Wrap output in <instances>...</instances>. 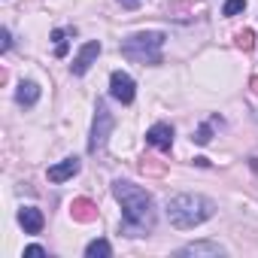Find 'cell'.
Masks as SVG:
<instances>
[{"label": "cell", "instance_id": "cell-1", "mask_svg": "<svg viewBox=\"0 0 258 258\" xmlns=\"http://www.w3.org/2000/svg\"><path fill=\"white\" fill-rule=\"evenodd\" d=\"M112 198L121 204V234L124 237H143L155 228V201L146 188L127 182V179H115L112 182Z\"/></svg>", "mask_w": 258, "mask_h": 258}, {"label": "cell", "instance_id": "cell-2", "mask_svg": "<svg viewBox=\"0 0 258 258\" xmlns=\"http://www.w3.org/2000/svg\"><path fill=\"white\" fill-rule=\"evenodd\" d=\"M213 216H216V204L204 195H176V198L167 201V219L179 231L198 228Z\"/></svg>", "mask_w": 258, "mask_h": 258}, {"label": "cell", "instance_id": "cell-3", "mask_svg": "<svg viewBox=\"0 0 258 258\" xmlns=\"http://www.w3.org/2000/svg\"><path fill=\"white\" fill-rule=\"evenodd\" d=\"M164 34L161 31H140V34H131L124 43H121V55L127 61H134V64H161V46H164Z\"/></svg>", "mask_w": 258, "mask_h": 258}, {"label": "cell", "instance_id": "cell-4", "mask_svg": "<svg viewBox=\"0 0 258 258\" xmlns=\"http://www.w3.org/2000/svg\"><path fill=\"white\" fill-rule=\"evenodd\" d=\"M112 127H115V118L109 112V106L103 100H97L94 106V121H91V140H88V152H97L106 146L109 134H112Z\"/></svg>", "mask_w": 258, "mask_h": 258}, {"label": "cell", "instance_id": "cell-5", "mask_svg": "<svg viewBox=\"0 0 258 258\" xmlns=\"http://www.w3.org/2000/svg\"><path fill=\"white\" fill-rule=\"evenodd\" d=\"M109 94H112L118 103H131L134 94H137V85H134V79L127 76L124 70H115V73L109 76Z\"/></svg>", "mask_w": 258, "mask_h": 258}, {"label": "cell", "instance_id": "cell-6", "mask_svg": "<svg viewBox=\"0 0 258 258\" xmlns=\"http://www.w3.org/2000/svg\"><path fill=\"white\" fill-rule=\"evenodd\" d=\"M97 55H100V43H97V40H88V43L76 52V58H73V64H70V73H73V76H85V73L91 70V64L97 61Z\"/></svg>", "mask_w": 258, "mask_h": 258}, {"label": "cell", "instance_id": "cell-7", "mask_svg": "<svg viewBox=\"0 0 258 258\" xmlns=\"http://www.w3.org/2000/svg\"><path fill=\"white\" fill-rule=\"evenodd\" d=\"M146 143L149 146H155V149H161V152H170V146H173V127L170 124H152L149 131H146Z\"/></svg>", "mask_w": 258, "mask_h": 258}, {"label": "cell", "instance_id": "cell-8", "mask_svg": "<svg viewBox=\"0 0 258 258\" xmlns=\"http://www.w3.org/2000/svg\"><path fill=\"white\" fill-rule=\"evenodd\" d=\"M76 173H79V158H64V161H58V164H52V167L46 170L49 182H67V179H73Z\"/></svg>", "mask_w": 258, "mask_h": 258}, {"label": "cell", "instance_id": "cell-9", "mask_svg": "<svg viewBox=\"0 0 258 258\" xmlns=\"http://www.w3.org/2000/svg\"><path fill=\"white\" fill-rule=\"evenodd\" d=\"M19 222H22V228H25L28 234H40L43 225H46V219H43V213H40L37 207H22V210H19Z\"/></svg>", "mask_w": 258, "mask_h": 258}, {"label": "cell", "instance_id": "cell-10", "mask_svg": "<svg viewBox=\"0 0 258 258\" xmlns=\"http://www.w3.org/2000/svg\"><path fill=\"white\" fill-rule=\"evenodd\" d=\"M70 216H73L76 222H94V219H97V204L88 201V198H76V201L70 204Z\"/></svg>", "mask_w": 258, "mask_h": 258}, {"label": "cell", "instance_id": "cell-11", "mask_svg": "<svg viewBox=\"0 0 258 258\" xmlns=\"http://www.w3.org/2000/svg\"><path fill=\"white\" fill-rule=\"evenodd\" d=\"M179 255H225V246L213 243V240H198L179 249Z\"/></svg>", "mask_w": 258, "mask_h": 258}, {"label": "cell", "instance_id": "cell-12", "mask_svg": "<svg viewBox=\"0 0 258 258\" xmlns=\"http://www.w3.org/2000/svg\"><path fill=\"white\" fill-rule=\"evenodd\" d=\"M16 100H19L22 106H34V103L40 100V85H37V82H31V79H28V82H22V85H19V91H16Z\"/></svg>", "mask_w": 258, "mask_h": 258}, {"label": "cell", "instance_id": "cell-13", "mask_svg": "<svg viewBox=\"0 0 258 258\" xmlns=\"http://www.w3.org/2000/svg\"><path fill=\"white\" fill-rule=\"evenodd\" d=\"M85 255H88V258H109V255H112V246H109L106 240H91V243L85 246Z\"/></svg>", "mask_w": 258, "mask_h": 258}, {"label": "cell", "instance_id": "cell-14", "mask_svg": "<svg viewBox=\"0 0 258 258\" xmlns=\"http://www.w3.org/2000/svg\"><path fill=\"white\" fill-rule=\"evenodd\" d=\"M67 34H70V31H61V28H58V31H52V40H55V55H58V58H64V55H67Z\"/></svg>", "mask_w": 258, "mask_h": 258}, {"label": "cell", "instance_id": "cell-15", "mask_svg": "<svg viewBox=\"0 0 258 258\" xmlns=\"http://www.w3.org/2000/svg\"><path fill=\"white\" fill-rule=\"evenodd\" d=\"M246 10V0H225V7H222V16H240Z\"/></svg>", "mask_w": 258, "mask_h": 258}, {"label": "cell", "instance_id": "cell-16", "mask_svg": "<svg viewBox=\"0 0 258 258\" xmlns=\"http://www.w3.org/2000/svg\"><path fill=\"white\" fill-rule=\"evenodd\" d=\"M237 46H240L243 52H249V49L255 46V34H252V31H240V34H237Z\"/></svg>", "mask_w": 258, "mask_h": 258}, {"label": "cell", "instance_id": "cell-17", "mask_svg": "<svg viewBox=\"0 0 258 258\" xmlns=\"http://www.w3.org/2000/svg\"><path fill=\"white\" fill-rule=\"evenodd\" d=\"M210 124H204V127H198V134H195V143H201V146H207L210 143Z\"/></svg>", "mask_w": 258, "mask_h": 258}, {"label": "cell", "instance_id": "cell-18", "mask_svg": "<svg viewBox=\"0 0 258 258\" xmlns=\"http://www.w3.org/2000/svg\"><path fill=\"white\" fill-rule=\"evenodd\" d=\"M10 46H13V37H10V31L4 28V31H0V49H4V52H10Z\"/></svg>", "mask_w": 258, "mask_h": 258}, {"label": "cell", "instance_id": "cell-19", "mask_svg": "<svg viewBox=\"0 0 258 258\" xmlns=\"http://www.w3.org/2000/svg\"><path fill=\"white\" fill-rule=\"evenodd\" d=\"M25 255H46V249H43V246H28Z\"/></svg>", "mask_w": 258, "mask_h": 258}, {"label": "cell", "instance_id": "cell-20", "mask_svg": "<svg viewBox=\"0 0 258 258\" xmlns=\"http://www.w3.org/2000/svg\"><path fill=\"white\" fill-rule=\"evenodd\" d=\"M118 4H121L124 10H137V7H140V0H118Z\"/></svg>", "mask_w": 258, "mask_h": 258}, {"label": "cell", "instance_id": "cell-21", "mask_svg": "<svg viewBox=\"0 0 258 258\" xmlns=\"http://www.w3.org/2000/svg\"><path fill=\"white\" fill-rule=\"evenodd\" d=\"M249 88H252V91L258 94V76H252V79H249Z\"/></svg>", "mask_w": 258, "mask_h": 258}]
</instances>
